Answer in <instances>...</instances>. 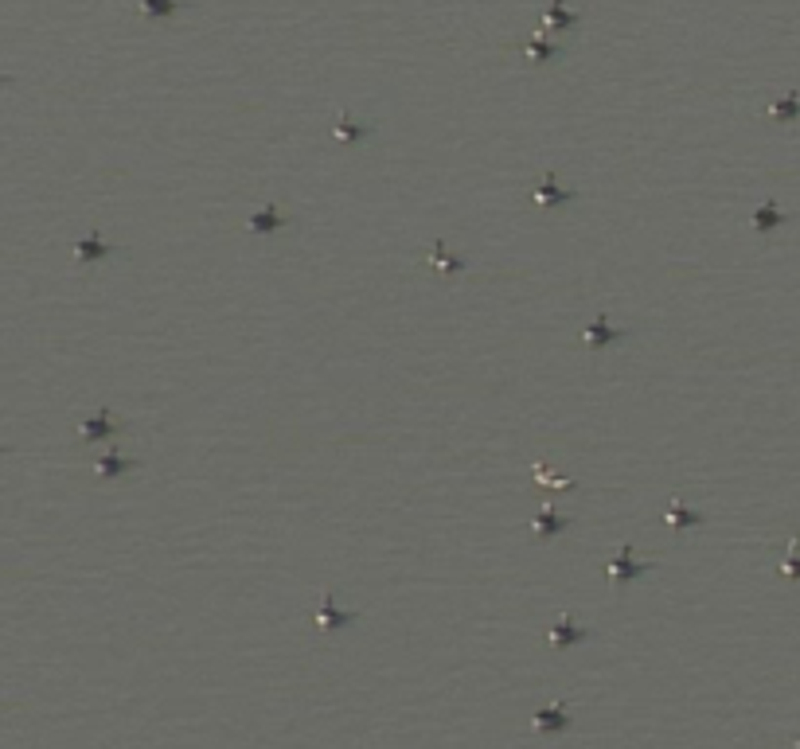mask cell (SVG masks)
Masks as SVG:
<instances>
[{"label": "cell", "mask_w": 800, "mask_h": 749, "mask_svg": "<svg viewBox=\"0 0 800 749\" xmlns=\"http://www.w3.org/2000/svg\"><path fill=\"white\" fill-rule=\"evenodd\" d=\"M566 722H570V718H566L562 710H543V714H539V726H543V730H558V726H566Z\"/></svg>", "instance_id": "obj_1"}, {"label": "cell", "mask_w": 800, "mask_h": 749, "mask_svg": "<svg viewBox=\"0 0 800 749\" xmlns=\"http://www.w3.org/2000/svg\"><path fill=\"white\" fill-rule=\"evenodd\" d=\"M547 24H551V28H558V24H562V28H566V24H574V16H570V12H562V8L555 4L551 12H547Z\"/></svg>", "instance_id": "obj_2"}, {"label": "cell", "mask_w": 800, "mask_h": 749, "mask_svg": "<svg viewBox=\"0 0 800 749\" xmlns=\"http://www.w3.org/2000/svg\"><path fill=\"white\" fill-rule=\"evenodd\" d=\"M789 113H800V102H793V98H789V102H777V106H773V118H789Z\"/></svg>", "instance_id": "obj_3"}, {"label": "cell", "mask_w": 800, "mask_h": 749, "mask_svg": "<svg viewBox=\"0 0 800 749\" xmlns=\"http://www.w3.org/2000/svg\"><path fill=\"white\" fill-rule=\"evenodd\" d=\"M582 636H586V632H574V628H566V624H558V628H555L558 644H566V640H582Z\"/></svg>", "instance_id": "obj_4"}, {"label": "cell", "mask_w": 800, "mask_h": 749, "mask_svg": "<svg viewBox=\"0 0 800 749\" xmlns=\"http://www.w3.org/2000/svg\"><path fill=\"white\" fill-rule=\"evenodd\" d=\"M176 0H145V12H172Z\"/></svg>", "instance_id": "obj_5"}, {"label": "cell", "mask_w": 800, "mask_h": 749, "mask_svg": "<svg viewBox=\"0 0 800 749\" xmlns=\"http://www.w3.org/2000/svg\"><path fill=\"white\" fill-rule=\"evenodd\" d=\"M757 223H761V227H773V223H777V211H773V207H765V211H761V219H757Z\"/></svg>", "instance_id": "obj_6"}, {"label": "cell", "mask_w": 800, "mask_h": 749, "mask_svg": "<svg viewBox=\"0 0 800 749\" xmlns=\"http://www.w3.org/2000/svg\"><path fill=\"white\" fill-rule=\"evenodd\" d=\"M273 223H278V219H273V211H265V215H262V219H258V223H254V227H273Z\"/></svg>", "instance_id": "obj_7"}]
</instances>
